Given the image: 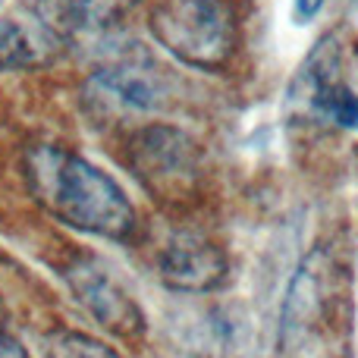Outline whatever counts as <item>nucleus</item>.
Here are the masks:
<instances>
[{"label": "nucleus", "instance_id": "f257e3e1", "mask_svg": "<svg viewBox=\"0 0 358 358\" xmlns=\"http://www.w3.org/2000/svg\"><path fill=\"white\" fill-rule=\"evenodd\" d=\"M25 182L35 201L66 227L113 242L136 233V208L120 182L73 151L54 145L29 148Z\"/></svg>", "mask_w": 358, "mask_h": 358}, {"label": "nucleus", "instance_id": "f03ea898", "mask_svg": "<svg viewBox=\"0 0 358 358\" xmlns=\"http://www.w3.org/2000/svg\"><path fill=\"white\" fill-rule=\"evenodd\" d=\"M352 277L330 248H315L296 271L280 317L286 358H349Z\"/></svg>", "mask_w": 358, "mask_h": 358}, {"label": "nucleus", "instance_id": "7ed1b4c3", "mask_svg": "<svg viewBox=\"0 0 358 358\" xmlns=\"http://www.w3.org/2000/svg\"><path fill=\"white\" fill-rule=\"evenodd\" d=\"M148 25L167 54L204 73L227 66L239 44L236 10L227 0H164L151 10Z\"/></svg>", "mask_w": 358, "mask_h": 358}, {"label": "nucleus", "instance_id": "20e7f679", "mask_svg": "<svg viewBox=\"0 0 358 358\" xmlns=\"http://www.w3.org/2000/svg\"><path fill=\"white\" fill-rule=\"evenodd\" d=\"M129 161L142 185L157 201H179L195 189L198 151L192 138L170 126H148L132 138Z\"/></svg>", "mask_w": 358, "mask_h": 358}, {"label": "nucleus", "instance_id": "39448f33", "mask_svg": "<svg viewBox=\"0 0 358 358\" xmlns=\"http://www.w3.org/2000/svg\"><path fill=\"white\" fill-rule=\"evenodd\" d=\"M66 283L73 289L76 302L94 317L104 330L132 340L145 330V315L136 299L126 292V286L107 271L101 261L82 258L66 271Z\"/></svg>", "mask_w": 358, "mask_h": 358}, {"label": "nucleus", "instance_id": "423d86ee", "mask_svg": "<svg viewBox=\"0 0 358 358\" xmlns=\"http://www.w3.org/2000/svg\"><path fill=\"white\" fill-rule=\"evenodd\" d=\"M92 88L120 110L155 113L167 104V79L142 50H113L92 76Z\"/></svg>", "mask_w": 358, "mask_h": 358}, {"label": "nucleus", "instance_id": "0eeeda50", "mask_svg": "<svg viewBox=\"0 0 358 358\" xmlns=\"http://www.w3.org/2000/svg\"><path fill=\"white\" fill-rule=\"evenodd\" d=\"M157 273L176 292H210L227 277V258L214 242L179 233L157 255Z\"/></svg>", "mask_w": 358, "mask_h": 358}, {"label": "nucleus", "instance_id": "6e6552de", "mask_svg": "<svg viewBox=\"0 0 358 358\" xmlns=\"http://www.w3.org/2000/svg\"><path fill=\"white\" fill-rule=\"evenodd\" d=\"M302 73L305 104L311 113L336 123L340 129H358V92L340 76V54L330 48V38L317 44Z\"/></svg>", "mask_w": 358, "mask_h": 358}, {"label": "nucleus", "instance_id": "1a4fd4ad", "mask_svg": "<svg viewBox=\"0 0 358 358\" xmlns=\"http://www.w3.org/2000/svg\"><path fill=\"white\" fill-rule=\"evenodd\" d=\"M136 0H38L41 29L54 38H79L120 19Z\"/></svg>", "mask_w": 358, "mask_h": 358}, {"label": "nucleus", "instance_id": "9d476101", "mask_svg": "<svg viewBox=\"0 0 358 358\" xmlns=\"http://www.w3.org/2000/svg\"><path fill=\"white\" fill-rule=\"evenodd\" d=\"M195 352L204 358H245L248 324L236 308H210L198 321Z\"/></svg>", "mask_w": 358, "mask_h": 358}, {"label": "nucleus", "instance_id": "9b49d317", "mask_svg": "<svg viewBox=\"0 0 358 358\" xmlns=\"http://www.w3.org/2000/svg\"><path fill=\"white\" fill-rule=\"evenodd\" d=\"M48 44L16 19L0 16V69H29L44 63Z\"/></svg>", "mask_w": 358, "mask_h": 358}, {"label": "nucleus", "instance_id": "f8f14e48", "mask_svg": "<svg viewBox=\"0 0 358 358\" xmlns=\"http://www.w3.org/2000/svg\"><path fill=\"white\" fill-rule=\"evenodd\" d=\"M44 358H123L107 343L76 330H57L44 340Z\"/></svg>", "mask_w": 358, "mask_h": 358}, {"label": "nucleus", "instance_id": "ddd939ff", "mask_svg": "<svg viewBox=\"0 0 358 358\" xmlns=\"http://www.w3.org/2000/svg\"><path fill=\"white\" fill-rule=\"evenodd\" d=\"M324 3H327V0H292V19H296L299 25H308L311 19L324 10Z\"/></svg>", "mask_w": 358, "mask_h": 358}, {"label": "nucleus", "instance_id": "4468645a", "mask_svg": "<svg viewBox=\"0 0 358 358\" xmlns=\"http://www.w3.org/2000/svg\"><path fill=\"white\" fill-rule=\"evenodd\" d=\"M0 358H29V352H25V349L19 346L13 336L0 334Z\"/></svg>", "mask_w": 358, "mask_h": 358}]
</instances>
